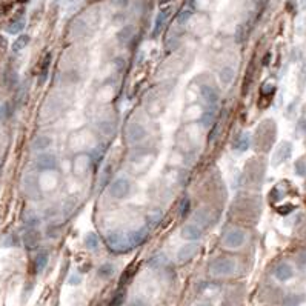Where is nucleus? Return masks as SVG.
Listing matches in <instances>:
<instances>
[{"label":"nucleus","mask_w":306,"mask_h":306,"mask_svg":"<svg viewBox=\"0 0 306 306\" xmlns=\"http://www.w3.org/2000/svg\"><path fill=\"white\" fill-rule=\"evenodd\" d=\"M236 271H237L236 260L228 259V257H220L211 263V266H209V272L216 277H226V276H231V274H234Z\"/></svg>","instance_id":"f257e3e1"},{"label":"nucleus","mask_w":306,"mask_h":306,"mask_svg":"<svg viewBox=\"0 0 306 306\" xmlns=\"http://www.w3.org/2000/svg\"><path fill=\"white\" fill-rule=\"evenodd\" d=\"M108 193L115 200H122L125 197H128L130 193H131V182H130V178H126V177H117L115 180L111 182V185L108 188Z\"/></svg>","instance_id":"f03ea898"},{"label":"nucleus","mask_w":306,"mask_h":306,"mask_svg":"<svg viewBox=\"0 0 306 306\" xmlns=\"http://www.w3.org/2000/svg\"><path fill=\"white\" fill-rule=\"evenodd\" d=\"M246 241V231L241 228L229 229L223 237V246L228 249H239L245 245Z\"/></svg>","instance_id":"7ed1b4c3"},{"label":"nucleus","mask_w":306,"mask_h":306,"mask_svg":"<svg viewBox=\"0 0 306 306\" xmlns=\"http://www.w3.org/2000/svg\"><path fill=\"white\" fill-rule=\"evenodd\" d=\"M107 243L115 252H125V251L131 249V245L128 241V236L123 234V233H119V231H114V233L108 234Z\"/></svg>","instance_id":"20e7f679"},{"label":"nucleus","mask_w":306,"mask_h":306,"mask_svg":"<svg viewBox=\"0 0 306 306\" xmlns=\"http://www.w3.org/2000/svg\"><path fill=\"white\" fill-rule=\"evenodd\" d=\"M291 154H292V143L286 142V140L280 142L279 146L272 153V159H271L272 166H280L282 163H284L289 159Z\"/></svg>","instance_id":"39448f33"},{"label":"nucleus","mask_w":306,"mask_h":306,"mask_svg":"<svg viewBox=\"0 0 306 306\" xmlns=\"http://www.w3.org/2000/svg\"><path fill=\"white\" fill-rule=\"evenodd\" d=\"M146 135L148 131L140 123H130L128 128H126V137H128L130 143H139L146 139Z\"/></svg>","instance_id":"423d86ee"},{"label":"nucleus","mask_w":306,"mask_h":306,"mask_svg":"<svg viewBox=\"0 0 306 306\" xmlns=\"http://www.w3.org/2000/svg\"><path fill=\"white\" fill-rule=\"evenodd\" d=\"M294 268L291 263L288 262H282L279 263V265L274 268V277H276V280L284 283V282H289L292 277H294Z\"/></svg>","instance_id":"0eeeda50"},{"label":"nucleus","mask_w":306,"mask_h":306,"mask_svg":"<svg viewBox=\"0 0 306 306\" xmlns=\"http://www.w3.org/2000/svg\"><path fill=\"white\" fill-rule=\"evenodd\" d=\"M36 168L39 171H51L57 168V159L54 154H40L36 159Z\"/></svg>","instance_id":"6e6552de"},{"label":"nucleus","mask_w":306,"mask_h":306,"mask_svg":"<svg viewBox=\"0 0 306 306\" xmlns=\"http://www.w3.org/2000/svg\"><path fill=\"white\" fill-rule=\"evenodd\" d=\"M198 249L200 248H198V245L196 243V241L186 243V245H183L180 249H178V252H177V260L178 262H189V260H193L197 256Z\"/></svg>","instance_id":"1a4fd4ad"},{"label":"nucleus","mask_w":306,"mask_h":306,"mask_svg":"<svg viewBox=\"0 0 306 306\" xmlns=\"http://www.w3.org/2000/svg\"><path fill=\"white\" fill-rule=\"evenodd\" d=\"M202 234H203L202 228L197 226L196 223H188L180 231V236L185 240H189V241H197V240H200V239H202Z\"/></svg>","instance_id":"9d476101"},{"label":"nucleus","mask_w":306,"mask_h":306,"mask_svg":"<svg viewBox=\"0 0 306 306\" xmlns=\"http://www.w3.org/2000/svg\"><path fill=\"white\" fill-rule=\"evenodd\" d=\"M170 14H171V6L160 9V13L157 14L155 22H154V31H153V34H154V36H159V34L162 33V29L165 28V25H166V22H168V19H170Z\"/></svg>","instance_id":"9b49d317"},{"label":"nucleus","mask_w":306,"mask_h":306,"mask_svg":"<svg viewBox=\"0 0 306 306\" xmlns=\"http://www.w3.org/2000/svg\"><path fill=\"white\" fill-rule=\"evenodd\" d=\"M200 94H202L203 100L209 105V107H216L217 102H219V92L216 88L209 87V85H203L202 88H200Z\"/></svg>","instance_id":"f8f14e48"},{"label":"nucleus","mask_w":306,"mask_h":306,"mask_svg":"<svg viewBox=\"0 0 306 306\" xmlns=\"http://www.w3.org/2000/svg\"><path fill=\"white\" fill-rule=\"evenodd\" d=\"M234 79H236V71H234V68L233 66H223L220 71H219V80H220V83L223 87H228V85H231V83L234 82Z\"/></svg>","instance_id":"ddd939ff"},{"label":"nucleus","mask_w":306,"mask_h":306,"mask_svg":"<svg viewBox=\"0 0 306 306\" xmlns=\"http://www.w3.org/2000/svg\"><path fill=\"white\" fill-rule=\"evenodd\" d=\"M194 223L200 228H206L211 225V214L206 208H202V209H197L196 214H194Z\"/></svg>","instance_id":"4468645a"},{"label":"nucleus","mask_w":306,"mask_h":306,"mask_svg":"<svg viewBox=\"0 0 306 306\" xmlns=\"http://www.w3.org/2000/svg\"><path fill=\"white\" fill-rule=\"evenodd\" d=\"M40 241V234L36 229H28L25 236H23V243L26 246V249H36Z\"/></svg>","instance_id":"2eb2a0df"},{"label":"nucleus","mask_w":306,"mask_h":306,"mask_svg":"<svg viewBox=\"0 0 306 306\" xmlns=\"http://www.w3.org/2000/svg\"><path fill=\"white\" fill-rule=\"evenodd\" d=\"M146 229H139V231H132V233L128 234V241L131 248H135V246H140L142 243H145L146 240Z\"/></svg>","instance_id":"dca6fc26"},{"label":"nucleus","mask_w":306,"mask_h":306,"mask_svg":"<svg viewBox=\"0 0 306 306\" xmlns=\"http://www.w3.org/2000/svg\"><path fill=\"white\" fill-rule=\"evenodd\" d=\"M51 60H52V54L51 52H46L44 60H42V65H40V74H39V85H44L46 82V77H48V69H49V65H51Z\"/></svg>","instance_id":"f3484780"},{"label":"nucleus","mask_w":306,"mask_h":306,"mask_svg":"<svg viewBox=\"0 0 306 306\" xmlns=\"http://www.w3.org/2000/svg\"><path fill=\"white\" fill-rule=\"evenodd\" d=\"M134 33H135V28L132 25H126L123 26L119 33H117V40L120 45H126L128 42L134 37Z\"/></svg>","instance_id":"a211bd4d"},{"label":"nucleus","mask_w":306,"mask_h":306,"mask_svg":"<svg viewBox=\"0 0 306 306\" xmlns=\"http://www.w3.org/2000/svg\"><path fill=\"white\" fill-rule=\"evenodd\" d=\"M249 145H251V135L248 132H241L234 142V150H237L239 153H245L248 151Z\"/></svg>","instance_id":"6ab92c4d"},{"label":"nucleus","mask_w":306,"mask_h":306,"mask_svg":"<svg viewBox=\"0 0 306 306\" xmlns=\"http://www.w3.org/2000/svg\"><path fill=\"white\" fill-rule=\"evenodd\" d=\"M52 145V139L48 135H39L33 142V150L34 151H45Z\"/></svg>","instance_id":"aec40b11"},{"label":"nucleus","mask_w":306,"mask_h":306,"mask_svg":"<svg viewBox=\"0 0 306 306\" xmlns=\"http://www.w3.org/2000/svg\"><path fill=\"white\" fill-rule=\"evenodd\" d=\"M48 259H49V256H48L46 251H39L37 252V256L34 259V269H36V272H42L46 268Z\"/></svg>","instance_id":"412c9836"},{"label":"nucleus","mask_w":306,"mask_h":306,"mask_svg":"<svg viewBox=\"0 0 306 306\" xmlns=\"http://www.w3.org/2000/svg\"><path fill=\"white\" fill-rule=\"evenodd\" d=\"M193 14H194V8H191V6H185L180 13H178V16H177V23L178 25H186L189 20H191V17H193Z\"/></svg>","instance_id":"4be33fe9"},{"label":"nucleus","mask_w":306,"mask_h":306,"mask_svg":"<svg viewBox=\"0 0 306 306\" xmlns=\"http://www.w3.org/2000/svg\"><path fill=\"white\" fill-rule=\"evenodd\" d=\"M23 28H25V19L23 17H16V19L11 20V22H9V25H8V33L17 34Z\"/></svg>","instance_id":"5701e85b"},{"label":"nucleus","mask_w":306,"mask_h":306,"mask_svg":"<svg viewBox=\"0 0 306 306\" xmlns=\"http://www.w3.org/2000/svg\"><path fill=\"white\" fill-rule=\"evenodd\" d=\"M114 265H111V263H103V265L97 269V276L103 280H108L114 276Z\"/></svg>","instance_id":"b1692460"},{"label":"nucleus","mask_w":306,"mask_h":306,"mask_svg":"<svg viewBox=\"0 0 306 306\" xmlns=\"http://www.w3.org/2000/svg\"><path fill=\"white\" fill-rule=\"evenodd\" d=\"M29 40L31 37L28 34H22V36H19L16 40H14V44H13V51L14 52H20L22 49H25L29 44Z\"/></svg>","instance_id":"393cba45"},{"label":"nucleus","mask_w":306,"mask_h":306,"mask_svg":"<svg viewBox=\"0 0 306 306\" xmlns=\"http://www.w3.org/2000/svg\"><path fill=\"white\" fill-rule=\"evenodd\" d=\"M97 128H99L100 132L105 134V135H111V134H114V123L109 122V120H100V122L97 123Z\"/></svg>","instance_id":"a878e982"},{"label":"nucleus","mask_w":306,"mask_h":306,"mask_svg":"<svg viewBox=\"0 0 306 306\" xmlns=\"http://www.w3.org/2000/svg\"><path fill=\"white\" fill-rule=\"evenodd\" d=\"M23 220H25V225L29 229H34L39 225V217L34 213H31V211H26L25 216H23Z\"/></svg>","instance_id":"bb28decb"},{"label":"nucleus","mask_w":306,"mask_h":306,"mask_svg":"<svg viewBox=\"0 0 306 306\" xmlns=\"http://www.w3.org/2000/svg\"><path fill=\"white\" fill-rule=\"evenodd\" d=\"M305 300V295H299V294H291L284 299L283 305L284 306H299L302 302Z\"/></svg>","instance_id":"cd10ccee"},{"label":"nucleus","mask_w":306,"mask_h":306,"mask_svg":"<svg viewBox=\"0 0 306 306\" xmlns=\"http://www.w3.org/2000/svg\"><path fill=\"white\" fill-rule=\"evenodd\" d=\"M125 297H126V292L123 289H119L112 295V299L109 300V305L108 306H122L125 303Z\"/></svg>","instance_id":"c85d7f7f"},{"label":"nucleus","mask_w":306,"mask_h":306,"mask_svg":"<svg viewBox=\"0 0 306 306\" xmlns=\"http://www.w3.org/2000/svg\"><path fill=\"white\" fill-rule=\"evenodd\" d=\"M85 245H87V248L88 249H97L99 248V237L94 234V233H89V234H87V237H85Z\"/></svg>","instance_id":"c756f323"},{"label":"nucleus","mask_w":306,"mask_h":306,"mask_svg":"<svg viewBox=\"0 0 306 306\" xmlns=\"http://www.w3.org/2000/svg\"><path fill=\"white\" fill-rule=\"evenodd\" d=\"M294 170H295V174H297V175L305 177L306 175V160L305 159H299L297 162L294 163Z\"/></svg>","instance_id":"7c9ffc66"},{"label":"nucleus","mask_w":306,"mask_h":306,"mask_svg":"<svg viewBox=\"0 0 306 306\" xmlns=\"http://www.w3.org/2000/svg\"><path fill=\"white\" fill-rule=\"evenodd\" d=\"M260 92H262V96L269 97V96H272L274 92H276V85H274V83H271V82H268V83H265V85L262 87Z\"/></svg>","instance_id":"2f4dec72"},{"label":"nucleus","mask_w":306,"mask_h":306,"mask_svg":"<svg viewBox=\"0 0 306 306\" xmlns=\"http://www.w3.org/2000/svg\"><path fill=\"white\" fill-rule=\"evenodd\" d=\"M165 262H166V257H165L163 254H159V256L153 257L150 262H148V265H151L153 268H155V266H162V265H165Z\"/></svg>","instance_id":"473e14b6"},{"label":"nucleus","mask_w":306,"mask_h":306,"mask_svg":"<svg viewBox=\"0 0 306 306\" xmlns=\"http://www.w3.org/2000/svg\"><path fill=\"white\" fill-rule=\"evenodd\" d=\"M213 119H214V112L213 111H206L202 115V119H200V123H202L205 128H208V126L211 125V122H213Z\"/></svg>","instance_id":"72a5a7b5"},{"label":"nucleus","mask_w":306,"mask_h":306,"mask_svg":"<svg viewBox=\"0 0 306 306\" xmlns=\"http://www.w3.org/2000/svg\"><path fill=\"white\" fill-rule=\"evenodd\" d=\"M189 208H191V202H189V198H188V197H185V198L182 200V203H180V216H182V217H185V216L189 213Z\"/></svg>","instance_id":"f704fd0d"},{"label":"nucleus","mask_w":306,"mask_h":306,"mask_svg":"<svg viewBox=\"0 0 306 306\" xmlns=\"http://www.w3.org/2000/svg\"><path fill=\"white\" fill-rule=\"evenodd\" d=\"M17 80H19V77L16 72H9L6 76V83H8V87H11V88L17 85Z\"/></svg>","instance_id":"c9c22d12"},{"label":"nucleus","mask_w":306,"mask_h":306,"mask_svg":"<svg viewBox=\"0 0 306 306\" xmlns=\"http://www.w3.org/2000/svg\"><path fill=\"white\" fill-rule=\"evenodd\" d=\"M160 211H154V213H150V216H148V219H150V221H154V223H157V221L160 220Z\"/></svg>","instance_id":"e433bc0d"},{"label":"nucleus","mask_w":306,"mask_h":306,"mask_svg":"<svg viewBox=\"0 0 306 306\" xmlns=\"http://www.w3.org/2000/svg\"><path fill=\"white\" fill-rule=\"evenodd\" d=\"M80 282H82V277L79 276V274H72V276L69 277V284H72V286L80 284Z\"/></svg>","instance_id":"4c0bfd02"},{"label":"nucleus","mask_w":306,"mask_h":306,"mask_svg":"<svg viewBox=\"0 0 306 306\" xmlns=\"http://www.w3.org/2000/svg\"><path fill=\"white\" fill-rule=\"evenodd\" d=\"M300 126H303V128H306V105L303 107L302 109V117H300Z\"/></svg>","instance_id":"58836bf2"},{"label":"nucleus","mask_w":306,"mask_h":306,"mask_svg":"<svg viewBox=\"0 0 306 306\" xmlns=\"http://www.w3.org/2000/svg\"><path fill=\"white\" fill-rule=\"evenodd\" d=\"M128 306H146V303H145V300H142V299H135V300H132Z\"/></svg>","instance_id":"ea45409f"},{"label":"nucleus","mask_w":306,"mask_h":306,"mask_svg":"<svg viewBox=\"0 0 306 306\" xmlns=\"http://www.w3.org/2000/svg\"><path fill=\"white\" fill-rule=\"evenodd\" d=\"M288 209H294V206L292 205H289V206H282V208H279V213L280 214H288L289 213Z\"/></svg>","instance_id":"a19ab883"},{"label":"nucleus","mask_w":306,"mask_h":306,"mask_svg":"<svg viewBox=\"0 0 306 306\" xmlns=\"http://www.w3.org/2000/svg\"><path fill=\"white\" fill-rule=\"evenodd\" d=\"M173 2H175V0H159V5L163 8V6H166V5H171Z\"/></svg>","instance_id":"79ce46f5"},{"label":"nucleus","mask_w":306,"mask_h":306,"mask_svg":"<svg viewBox=\"0 0 306 306\" xmlns=\"http://www.w3.org/2000/svg\"><path fill=\"white\" fill-rule=\"evenodd\" d=\"M115 3H117L119 6H126L128 5V0H114Z\"/></svg>","instance_id":"37998d69"},{"label":"nucleus","mask_w":306,"mask_h":306,"mask_svg":"<svg viewBox=\"0 0 306 306\" xmlns=\"http://www.w3.org/2000/svg\"><path fill=\"white\" fill-rule=\"evenodd\" d=\"M3 46H6V40L3 36H0V48H3Z\"/></svg>","instance_id":"c03bdc74"},{"label":"nucleus","mask_w":306,"mask_h":306,"mask_svg":"<svg viewBox=\"0 0 306 306\" xmlns=\"http://www.w3.org/2000/svg\"><path fill=\"white\" fill-rule=\"evenodd\" d=\"M3 115H5V107L3 105H0V119H2Z\"/></svg>","instance_id":"a18cd8bd"},{"label":"nucleus","mask_w":306,"mask_h":306,"mask_svg":"<svg viewBox=\"0 0 306 306\" xmlns=\"http://www.w3.org/2000/svg\"><path fill=\"white\" fill-rule=\"evenodd\" d=\"M196 306H211V305L206 303V302H203V303H198V305H196Z\"/></svg>","instance_id":"49530a36"},{"label":"nucleus","mask_w":306,"mask_h":306,"mask_svg":"<svg viewBox=\"0 0 306 306\" xmlns=\"http://www.w3.org/2000/svg\"><path fill=\"white\" fill-rule=\"evenodd\" d=\"M20 3H25V2H28V0H19Z\"/></svg>","instance_id":"de8ad7c7"},{"label":"nucleus","mask_w":306,"mask_h":306,"mask_svg":"<svg viewBox=\"0 0 306 306\" xmlns=\"http://www.w3.org/2000/svg\"><path fill=\"white\" fill-rule=\"evenodd\" d=\"M221 306H223V305H221Z\"/></svg>","instance_id":"09e8293b"}]
</instances>
